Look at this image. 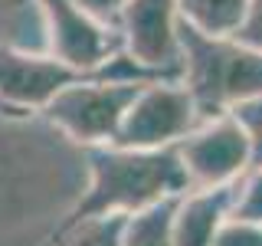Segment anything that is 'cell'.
Returning <instances> with one entry per match:
<instances>
[{"label": "cell", "instance_id": "6da1fadb", "mask_svg": "<svg viewBox=\"0 0 262 246\" xmlns=\"http://www.w3.org/2000/svg\"><path fill=\"white\" fill-rule=\"evenodd\" d=\"M85 191L59 220L46 246L62 240L72 227L108 213H131L154 207L161 200L190 191L187 171L174 148H125V145H95L85 148Z\"/></svg>", "mask_w": 262, "mask_h": 246}, {"label": "cell", "instance_id": "7a4b0ae2", "mask_svg": "<svg viewBox=\"0 0 262 246\" xmlns=\"http://www.w3.org/2000/svg\"><path fill=\"white\" fill-rule=\"evenodd\" d=\"M180 46V82L190 89L203 118L229 115L262 95V49L243 43L236 33H207L184 20Z\"/></svg>", "mask_w": 262, "mask_h": 246}, {"label": "cell", "instance_id": "3957f363", "mask_svg": "<svg viewBox=\"0 0 262 246\" xmlns=\"http://www.w3.org/2000/svg\"><path fill=\"white\" fill-rule=\"evenodd\" d=\"M89 79H135L151 82L164 79L158 72L144 69L121 49L102 66H76L56 53H27V49L0 46V102L23 112H39L56 92Z\"/></svg>", "mask_w": 262, "mask_h": 246}, {"label": "cell", "instance_id": "277c9868", "mask_svg": "<svg viewBox=\"0 0 262 246\" xmlns=\"http://www.w3.org/2000/svg\"><path fill=\"white\" fill-rule=\"evenodd\" d=\"M144 82L135 79H89L56 92L39 109V115L56 125L69 141L82 148L112 145L121 131V121Z\"/></svg>", "mask_w": 262, "mask_h": 246}, {"label": "cell", "instance_id": "5b68a950", "mask_svg": "<svg viewBox=\"0 0 262 246\" xmlns=\"http://www.w3.org/2000/svg\"><path fill=\"white\" fill-rule=\"evenodd\" d=\"M203 121L200 105L180 79H151L138 89L112 145L125 148H174Z\"/></svg>", "mask_w": 262, "mask_h": 246}, {"label": "cell", "instance_id": "8992f818", "mask_svg": "<svg viewBox=\"0 0 262 246\" xmlns=\"http://www.w3.org/2000/svg\"><path fill=\"white\" fill-rule=\"evenodd\" d=\"M177 154L190 187L236 184L252 164L249 135L233 112L203 118L184 141H177Z\"/></svg>", "mask_w": 262, "mask_h": 246}, {"label": "cell", "instance_id": "52a82bcc", "mask_svg": "<svg viewBox=\"0 0 262 246\" xmlns=\"http://www.w3.org/2000/svg\"><path fill=\"white\" fill-rule=\"evenodd\" d=\"M180 27L184 16L177 0H128L118 16L125 53L164 79H180V63H184Z\"/></svg>", "mask_w": 262, "mask_h": 246}, {"label": "cell", "instance_id": "ba28073f", "mask_svg": "<svg viewBox=\"0 0 262 246\" xmlns=\"http://www.w3.org/2000/svg\"><path fill=\"white\" fill-rule=\"evenodd\" d=\"M43 13L49 53L76 66H102L121 53V33L108 23L89 16L76 0H33Z\"/></svg>", "mask_w": 262, "mask_h": 246}, {"label": "cell", "instance_id": "9c48e42d", "mask_svg": "<svg viewBox=\"0 0 262 246\" xmlns=\"http://www.w3.org/2000/svg\"><path fill=\"white\" fill-rule=\"evenodd\" d=\"M236 184L190 187L174 207V246H213L220 227L233 213Z\"/></svg>", "mask_w": 262, "mask_h": 246}, {"label": "cell", "instance_id": "30bf717a", "mask_svg": "<svg viewBox=\"0 0 262 246\" xmlns=\"http://www.w3.org/2000/svg\"><path fill=\"white\" fill-rule=\"evenodd\" d=\"M174 207L177 197H170L125 217L121 246H174Z\"/></svg>", "mask_w": 262, "mask_h": 246}, {"label": "cell", "instance_id": "8fae6325", "mask_svg": "<svg viewBox=\"0 0 262 246\" xmlns=\"http://www.w3.org/2000/svg\"><path fill=\"white\" fill-rule=\"evenodd\" d=\"M180 16L207 33H233L243 20L246 0H177Z\"/></svg>", "mask_w": 262, "mask_h": 246}, {"label": "cell", "instance_id": "7c38bea8", "mask_svg": "<svg viewBox=\"0 0 262 246\" xmlns=\"http://www.w3.org/2000/svg\"><path fill=\"white\" fill-rule=\"evenodd\" d=\"M121 230H125V213H108L72 227L53 246H121Z\"/></svg>", "mask_w": 262, "mask_h": 246}, {"label": "cell", "instance_id": "4fadbf2b", "mask_svg": "<svg viewBox=\"0 0 262 246\" xmlns=\"http://www.w3.org/2000/svg\"><path fill=\"white\" fill-rule=\"evenodd\" d=\"M233 213H236V217H246V220L262 223V168H249L239 180H236Z\"/></svg>", "mask_w": 262, "mask_h": 246}, {"label": "cell", "instance_id": "5bb4252c", "mask_svg": "<svg viewBox=\"0 0 262 246\" xmlns=\"http://www.w3.org/2000/svg\"><path fill=\"white\" fill-rule=\"evenodd\" d=\"M213 246H262V223L229 213L226 223L220 227Z\"/></svg>", "mask_w": 262, "mask_h": 246}, {"label": "cell", "instance_id": "9a60e30c", "mask_svg": "<svg viewBox=\"0 0 262 246\" xmlns=\"http://www.w3.org/2000/svg\"><path fill=\"white\" fill-rule=\"evenodd\" d=\"M233 115L243 121L246 135H249V154H252V164H249V168H262V95L243 102Z\"/></svg>", "mask_w": 262, "mask_h": 246}, {"label": "cell", "instance_id": "2e32d148", "mask_svg": "<svg viewBox=\"0 0 262 246\" xmlns=\"http://www.w3.org/2000/svg\"><path fill=\"white\" fill-rule=\"evenodd\" d=\"M243 43L262 49V0H246V10H243V20L239 27L233 30Z\"/></svg>", "mask_w": 262, "mask_h": 246}, {"label": "cell", "instance_id": "e0dca14e", "mask_svg": "<svg viewBox=\"0 0 262 246\" xmlns=\"http://www.w3.org/2000/svg\"><path fill=\"white\" fill-rule=\"evenodd\" d=\"M76 4L89 16H95V20H102V23H108V27L118 30V16H121L128 0H76Z\"/></svg>", "mask_w": 262, "mask_h": 246}]
</instances>
